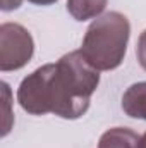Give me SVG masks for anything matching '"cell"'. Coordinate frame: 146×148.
<instances>
[{"mask_svg": "<svg viewBox=\"0 0 146 148\" xmlns=\"http://www.w3.org/2000/svg\"><path fill=\"white\" fill-rule=\"evenodd\" d=\"M98 73L86 62L81 50L65 53L55 64H45L23 79L17 102L33 115L53 114L62 119H79L89 109L91 95L100 84Z\"/></svg>", "mask_w": 146, "mask_h": 148, "instance_id": "obj_1", "label": "cell"}, {"mask_svg": "<svg viewBox=\"0 0 146 148\" xmlns=\"http://www.w3.org/2000/svg\"><path fill=\"white\" fill-rule=\"evenodd\" d=\"M129 35V19L115 10L107 12L96 17L86 29L81 53L96 71L117 69L126 57Z\"/></svg>", "mask_w": 146, "mask_h": 148, "instance_id": "obj_2", "label": "cell"}, {"mask_svg": "<svg viewBox=\"0 0 146 148\" xmlns=\"http://www.w3.org/2000/svg\"><path fill=\"white\" fill-rule=\"evenodd\" d=\"M33 53L35 41L24 26L17 23H5L0 26V69L3 73L24 67Z\"/></svg>", "mask_w": 146, "mask_h": 148, "instance_id": "obj_3", "label": "cell"}, {"mask_svg": "<svg viewBox=\"0 0 146 148\" xmlns=\"http://www.w3.org/2000/svg\"><path fill=\"white\" fill-rule=\"evenodd\" d=\"M122 109L132 119L146 121V81L131 84L122 95Z\"/></svg>", "mask_w": 146, "mask_h": 148, "instance_id": "obj_4", "label": "cell"}, {"mask_svg": "<svg viewBox=\"0 0 146 148\" xmlns=\"http://www.w3.org/2000/svg\"><path fill=\"white\" fill-rule=\"evenodd\" d=\"M139 136L129 127H112L98 141V148H136Z\"/></svg>", "mask_w": 146, "mask_h": 148, "instance_id": "obj_5", "label": "cell"}, {"mask_svg": "<svg viewBox=\"0 0 146 148\" xmlns=\"http://www.w3.org/2000/svg\"><path fill=\"white\" fill-rule=\"evenodd\" d=\"M108 0H67V10L76 21L100 17Z\"/></svg>", "mask_w": 146, "mask_h": 148, "instance_id": "obj_6", "label": "cell"}, {"mask_svg": "<svg viewBox=\"0 0 146 148\" xmlns=\"http://www.w3.org/2000/svg\"><path fill=\"white\" fill-rule=\"evenodd\" d=\"M2 91H3V98H5V122H3V136L10 131V112H9V105H10V90L7 83H2Z\"/></svg>", "mask_w": 146, "mask_h": 148, "instance_id": "obj_7", "label": "cell"}, {"mask_svg": "<svg viewBox=\"0 0 146 148\" xmlns=\"http://www.w3.org/2000/svg\"><path fill=\"white\" fill-rule=\"evenodd\" d=\"M136 55H138V62H139V66L146 71V29L139 35L138 47H136Z\"/></svg>", "mask_w": 146, "mask_h": 148, "instance_id": "obj_8", "label": "cell"}, {"mask_svg": "<svg viewBox=\"0 0 146 148\" xmlns=\"http://www.w3.org/2000/svg\"><path fill=\"white\" fill-rule=\"evenodd\" d=\"M23 0H2V10H14L19 9Z\"/></svg>", "mask_w": 146, "mask_h": 148, "instance_id": "obj_9", "label": "cell"}, {"mask_svg": "<svg viewBox=\"0 0 146 148\" xmlns=\"http://www.w3.org/2000/svg\"><path fill=\"white\" fill-rule=\"evenodd\" d=\"M28 2H31V3H35V5H52V3H55L57 0H28Z\"/></svg>", "mask_w": 146, "mask_h": 148, "instance_id": "obj_10", "label": "cell"}, {"mask_svg": "<svg viewBox=\"0 0 146 148\" xmlns=\"http://www.w3.org/2000/svg\"><path fill=\"white\" fill-rule=\"evenodd\" d=\"M136 148H146V133H145V134H141V136H139V141H138V145H136Z\"/></svg>", "mask_w": 146, "mask_h": 148, "instance_id": "obj_11", "label": "cell"}]
</instances>
